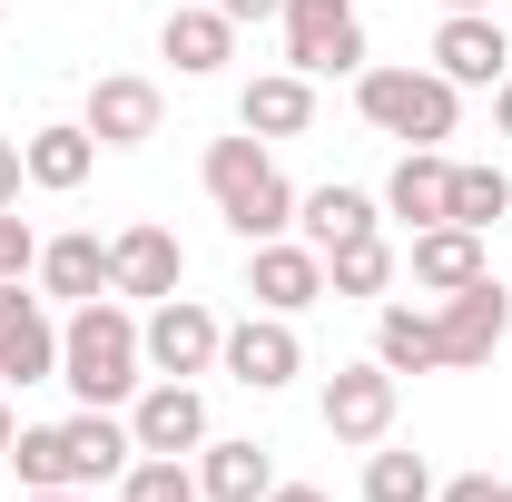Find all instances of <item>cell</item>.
<instances>
[{
	"mask_svg": "<svg viewBox=\"0 0 512 502\" xmlns=\"http://www.w3.org/2000/svg\"><path fill=\"white\" fill-rule=\"evenodd\" d=\"M138 325H128L119 296H89V306H69L60 325V384L79 394V404H128L138 394Z\"/></svg>",
	"mask_w": 512,
	"mask_h": 502,
	"instance_id": "6da1fadb",
	"label": "cell"
},
{
	"mask_svg": "<svg viewBox=\"0 0 512 502\" xmlns=\"http://www.w3.org/2000/svg\"><path fill=\"white\" fill-rule=\"evenodd\" d=\"M296 227H306V247H355V237H375L384 217H375V197L365 188H316V197H296Z\"/></svg>",
	"mask_w": 512,
	"mask_h": 502,
	"instance_id": "cb8c5ba5",
	"label": "cell"
},
{
	"mask_svg": "<svg viewBox=\"0 0 512 502\" xmlns=\"http://www.w3.org/2000/svg\"><path fill=\"white\" fill-rule=\"evenodd\" d=\"M444 10H493V0H444Z\"/></svg>",
	"mask_w": 512,
	"mask_h": 502,
	"instance_id": "8d00e7d4",
	"label": "cell"
},
{
	"mask_svg": "<svg viewBox=\"0 0 512 502\" xmlns=\"http://www.w3.org/2000/svg\"><path fill=\"white\" fill-rule=\"evenodd\" d=\"M237 128H247V138H306V128H316V79H306V69H266V79H247Z\"/></svg>",
	"mask_w": 512,
	"mask_h": 502,
	"instance_id": "9a60e30c",
	"label": "cell"
},
{
	"mask_svg": "<svg viewBox=\"0 0 512 502\" xmlns=\"http://www.w3.org/2000/svg\"><path fill=\"white\" fill-rule=\"evenodd\" d=\"M60 434H69V463H79V483H119L128 463H138V434H128L109 404H79Z\"/></svg>",
	"mask_w": 512,
	"mask_h": 502,
	"instance_id": "d6986e66",
	"label": "cell"
},
{
	"mask_svg": "<svg viewBox=\"0 0 512 502\" xmlns=\"http://www.w3.org/2000/svg\"><path fill=\"white\" fill-rule=\"evenodd\" d=\"M119 502H207V493H197V473L178 463V453H138V463L119 473Z\"/></svg>",
	"mask_w": 512,
	"mask_h": 502,
	"instance_id": "83f0119b",
	"label": "cell"
},
{
	"mask_svg": "<svg viewBox=\"0 0 512 502\" xmlns=\"http://www.w3.org/2000/svg\"><path fill=\"white\" fill-rule=\"evenodd\" d=\"M394 286V247L375 237H355V247H325V296H384Z\"/></svg>",
	"mask_w": 512,
	"mask_h": 502,
	"instance_id": "484cf974",
	"label": "cell"
},
{
	"mask_svg": "<svg viewBox=\"0 0 512 502\" xmlns=\"http://www.w3.org/2000/svg\"><path fill=\"white\" fill-rule=\"evenodd\" d=\"M493 128L512 138V69H503V89H493Z\"/></svg>",
	"mask_w": 512,
	"mask_h": 502,
	"instance_id": "836d02e7",
	"label": "cell"
},
{
	"mask_svg": "<svg viewBox=\"0 0 512 502\" xmlns=\"http://www.w3.org/2000/svg\"><path fill=\"white\" fill-rule=\"evenodd\" d=\"M247 296L266 315H306L325 296V256L306 237H266V247H247Z\"/></svg>",
	"mask_w": 512,
	"mask_h": 502,
	"instance_id": "9c48e42d",
	"label": "cell"
},
{
	"mask_svg": "<svg viewBox=\"0 0 512 502\" xmlns=\"http://www.w3.org/2000/svg\"><path fill=\"white\" fill-rule=\"evenodd\" d=\"M355 109H365V128L404 138V148H444L463 89L444 69H355Z\"/></svg>",
	"mask_w": 512,
	"mask_h": 502,
	"instance_id": "3957f363",
	"label": "cell"
},
{
	"mask_svg": "<svg viewBox=\"0 0 512 502\" xmlns=\"http://www.w3.org/2000/svg\"><path fill=\"white\" fill-rule=\"evenodd\" d=\"M473 276H493L483 266V237L473 227H414V286H434V296H453V286H473Z\"/></svg>",
	"mask_w": 512,
	"mask_h": 502,
	"instance_id": "7402d4cb",
	"label": "cell"
},
{
	"mask_svg": "<svg viewBox=\"0 0 512 502\" xmlns=\"http://www.w3.org/2000/svg\"><path fill=\"white\" fill-rule=\"evenodd\" d=\"M207 197H217V217L266 247V237H286L296 227V188H286V168L266 158V138H217L207 148Z\"/></svg>",
	"mask_w": 512,
	"mask_h": 502,
	"instance_id": "7a4b0ae2",
	"label": "cell"
},
{
	"mask_svg": "<svg viewBox=\"0 0 512 502\" xmlns=\"http://www.w3.org/2000/svg\"><path fill=\"white\" fill-rule=\"evenodd\" d=\"M365 502H434V463L424 453H375L365 463Z\"/></svg>",
	"mask_w": 512,
	"mask_h": 502,
	"instance_id": "f1b7e54d",
	"label": "cell"
},
{
	"mask_svg": "<svg viewBox=\"0 0 512 502\" xmlns=\"http://www.w3.org/2000/svg\"><path fill=\"white\" fill-rule=\"evenodd\" d=\"M325 434L335 443H384L394 434V375L384 365H335L325 375Z\"/></svg>",
	"mask_w": 512,
	"mask_h": 502,
	"instance_id": "8fae6325",
	"label": "cell"
},
{
	"mask_svg": "<svg viewBox=\"0 0 512 502\" xmlns=\"http://www.w3.org/2000/svg\"><path fill=\"white\" fill-rule=\"evenodd\" d=\"M50 375H60V325L20 296L0 315V384H50Z\"/></svg>",
	"mask_w": 512,
	"mask_h": 502,
	"instance_id": "ffe728a7",
	"label": "cell"
},
{
	"mask_svg": "<svg viewBox=\"0 0 512 502\" xmlns=\"http://www.w3.org/2000/svg\"><path fill=\"white\" fill-rule=\"evenodd\" d=\"M10 434H20V424H10V404H0V463H10Z\"/></svg>",
	"mask_w": 512,
	"mask_h": 502,
	"instance_id": "d590c367",
	"label": "cell"
},
{
	"mask_svg": "<svg viewBox=\"0 0 512 502\" xmlns=\"http://www.w3.org/2000/svg\"><path fill=\"white\" fill-rule=\"evenodd\" d=\"M40 286H50V296H69V306L109 296V247H99L89 227H69V237H50V247H40Z\"/></svg>",
	"mask_w": 512,
	"mask_h": 502,
	"instance_id": "603a6c76",
	"label": "cell"
},
{
	"mask_svg": "<svg viewBox=\"0 0 512 502\" xmlns=\"http://www.w3.org/2000/svg\"><path fill=\"white\" fill-rule=\"evenodd\" d=\"M20 178H30V168H20V148H10V138H0V207H10V197H20Z\"/></svg>",
	"mask_w": 512,
	"mask_h": 502,
	"instance_id": "1f68e13d",
	"label": "cell"
},
{
	"mask_svg": "<svg viewBox=\"0 0 512 502\" xmlns=\"http://www.w3.org/2000/svg\"><path fill=\"white\" fill-rule=\"evenodd\" d=\"M10 473H20V493H79V463H69L60 424H20L10 434Z\"/></svg>",
	"mask_w": 512,
	"mask_h": 502,
	"instance_id": "d4e9b609",
	"label": "cell"
},
{
	"mask_svg": "<svg viewBox=\"0 0 512 502\" xmlns=\"http://www.w3.org/2000/svg\"><path fill=\"white\" fill-rule=\"evenodd\" d=\"M30 502H79V493H30Z\"/></svg>",
	"mask_w": 512,
	"mask_h": 502,
	"instance_id": "74e56055",
	"label": "cell"
},
{
	"mask_svg": "<svg viewBox=\"0 0 512 502\" xmlns=\"http://www.w3.org/2000/svg\"><path fill=\"white\" fill-rule=\"evenodd\" d=\"M384 217H404V227H444V217H453V158H444V148H404V158H394Z\"/></svg>",
	"mask_w": 512,
	"mask_h": 502,
	"instance_id": "5bb4252c",
	"label": "cell"
},
{
	"mask_svg": "<svg viewBox=\"0 0 512 502\" xmlns=\"http://www.w3.org/2000/svg\"><path fill=\"white\" fill-rule=\"evenodd\" d=\"M20 276H40V237H30V217L0 207V286H20Z\"/></svg>",
	"mask_w": 512,
	"mask_h": 502,
	"instance_id": "f546056e",
	"label": "cell"
},
{
	"mask_svg": "<svg viewBox=\"0 0 512 502\" xmlns=\"http://www.w3.org/2000/svg\"><path fill=\"white\" fill-rule=\"evenodd\" d=\"M20 168H30V188L69 197V188H89V168H99V138H89L79 119H50V128H30V138H20Z\"/></svg>",
	"mask_w": 512,
	"mask_h": 502,
	"instance_id": "2e32d148",
	"label": "cell"
},
{
	"mask_svg": "<svg viewBox=\"0 0 512 502\" xmlns=\"http://www.w3.org/2000/svg\"><path fill=\"white\" fill-rule=\"evenodd\" d=\"M79 128H89L99 148H148V138H158V79H89Z\"/></svg>",
	"mask_w": 512,
	"mask_h": 502,
	"instance_id": "4fadbf2b",
	"label": "cell"
},
{
	"mask_svg": "<svg viewBox=\"0 0 512 502\" xmlns=\"http://www.w3.org/2000/svg\"><path fill=\"white\" fill-rule=\"evenodd\" d=\"M227 20H266V10H286V0H217Z\"/></svg>",
	"mask_w": 512,
	"mask_h": 502,
	"instance_id": "d6a6232c",
	"label": "cell"
},
{
	"mask_svg": "<svg viewBox=\"0 0 512 502\" xmlns=\"http://www.w3.org/2000/svg\"><path fill=\"white\" fill-rule=\"evenodd\" d=\"M434 69H444L453 89H503L512 69V40L493 10H444V30H434Z\"/></svg>",
	"mask_w": 512,
	"mask_h": 502,
	"instance_id": "ba28073f",
	"label": "cell"
},
{
	"mask_svg": "<svg viewBox=\"0 0 512 502\" xmlns=\"http://www.w3.org/2000/svg\"><path fill=\"white\" fill-rule=\"evenodd\" d=\"M217 365H227V375L247 384V394H286V384L306 375V345H296V315H266V306H256L247 325H227Z\"/></svg>",
	"mask_w": 512,
	"mask_h": 502,
	"instance_id": "8992f818",
	"label": "cell"
},
{
	"mask_svg": "<svg viewBox=\"0 0 512 502\" xmlns=\"http://www.w3.org/2000/svg\"><path fill=\"white\" fill-rule=\"evenodd\" d=\"M375 365L394 384L404 375H444V325H434V306H384L375 315Z\"/></svg>",
	"mask_w": 512,
	"mask_h": 502,
	"instance_id": "e0dca14e",
	"label": "cell"
},
{
	"mask_svg": "<svg viewBox=\"0 0 512 502\" xmlns=\"http://www.w3.org/2000/svg\"><path fill=\"white\" fill-rule=\"evenodd\" d=\"M158 50L188 69V79H217V69L237 60V20L207 0V10H168V30H158Z\"/></svg>",
	"mask_w": 512,
	"mask_h": 502,
	"instance_id": "ac0fdd59",
	"label": "cell"
},
{
	"mask_svg": "<svg viewBox=\"0 0 512 502\" xmlns=\"http://www.w3.org/2000/svg\"><path fill=\"white\" fill-rule=\"evenodd\" d=\"M217 345H227V325L197 306V296H158V306H148V325H138L148 375H207V365H217Z\"/></svg>",
	"mask_w": 512,
	"mask_h": 502,
	"instance_id": "5b68a950",
	"label": "cell"
},
{
	"mask_svg": "<svg viewBox=\"0 0 512 502\" xmlns=\"http://www.w3.org/2000/svg\"><path fill=\"white\" fill-rule=\"evenodd\" d=\"M128 434H138V453H197L207 443V394L188 375H158L128 404Z\"/></svg>",
	"mask_w": 512,
	"mask_h": 502,
	"instance_id": "30bf717a",
	"label": "cell"
},
{
	"mask_svg": "<svg viewBox=\"0 0 512 502\" xmlns=\"http://www.w3.org/2000/svg\"><path fill=\"white\" fill-rule=\"evenodd\" d=\"M503 217H512V178L493 168V158L453 168V227H473V237H483V227H503Z\"/></svg>",
	"mask_w": 512,
	"mask_h": 502,
	"instance_id": "4316f807",
	"label": "cell"
},
{
	"mask_svg": "<svg viewBox=\"0 0 512 502\" xmlns=\"http://www.w3.org/2000/svg\"><path fill=\"white\" fill-rule=\"evenodd\" d=\"M266 502H325V493H316V483H276Z\"/></svg>",
	"mask_w": 512,
	"mask_h": 502,
	"instance_id": "e575fe53",
	"label": "cell"
},
{
	"mask_svg": "<svg viewBox=\"0 0 512 502\" xmlns=\"http://www.w3.org/2000/svg\"><path fill=\"white\" fill-rule=\"evenodd\" d=\"M197 493L207 502H266L276 493V463H266V453H256V443H197Z\"/></svg>",
	"mask_w": 512,
	"mask_h": 502,
	"instance_id": "44dd1931",
	"label": "cell"
},
{
	"mask_svg": "<svg viewBox=\"0 0 512 502\" xmlns=\"http://www.w3.org/2000/svg\"><path fill=\"white\" fill-rule=\"evenodd\" d=\"M434 502H512V483H493V473H463V483H444Z\"/></svg>",
	"mask_w": 512,
	"mask_h": 502,
	"instance_id": "4dcf8cb0",
	"label": "cell"
},
{
	"mask_svg": "<svg viewBox=\"0 0 512 502\" xmlns=\"http://www.w3.org/2000/svg\"><path fill=\"white\" fill-rule=\"evenodd\" d=\"M434 325H444V365H493V355H503V335H512L503 276H473V286L434 296Z\"/></svg>",
	"mask_w": 512,
	"mask_h": 502,
	"instance_id": "52a82bcc",
	"label": "cell"
},
{
	"mask_svg": "<svg viewBox=\"0 0 512 502\" xmlns=\"http://www.w3.org/2000/svg\"><path fill=\"white\" fill-rule=\"evenodd\" d=\"M188 286V247L168 237V227H128V237H109V296H178Z\"/></svg>",
	"mask_w": 512,
	"mask_h": 502,
	"instance_id": "7c38bea8",
	"label": "cell"
},
{
	"mask_svg": "<svg viewBox=\"0 0 512 502\" xmlns=\"http://www.w3.org/2000/svg\"><path fill=\"white\" fill-rule=\"evenodd\" d=\"M286 69L355 79L365 69V10L355 0H286Z\"/></svg>",
	"mask_w": 512,
	"mask_h": 502,
	"instance_id": "277c9868",
	"label": "cell"
}]
</instances>
